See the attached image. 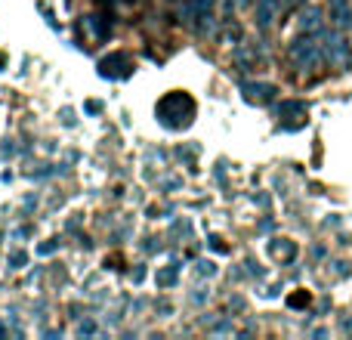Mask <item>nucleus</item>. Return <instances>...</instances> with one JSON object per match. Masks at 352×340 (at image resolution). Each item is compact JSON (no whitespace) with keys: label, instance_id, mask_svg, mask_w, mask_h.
I'll use <instances>...</instances> for the list:
<instances>
[{"label":"nucleus","instance_id":"6","mask_svg":"<svg viewBox=\"0 0 352 340\" xmlns=\"http://www.w3.org/2000/svg\"><path fill=\"white\" fill-rule=\"evenodd\" d=\"M241 93L250 103H269L275 96V87L272 84H241Z\"/></svg>","mask_w":352,"mask_h":340},{"label":"nucleus","instance_id":"9","mask_svg":"<svg viewBox=\"0 0 352 340\" xmlns=\"http://www.w3.org/2000/svg\"><path fill=\"white\" fill-rule=\"evenodd\" d=\"M281 115H306V103H281Z\"/></svg>","mask_w":352,"mask_h":340},{"label":"nucleus","instance_id":"12","mask_svg":"<svg viewBox=\"0 0 352 340\" xmlns=\"http://www.w3.org/2000/svg\"><path fill=\"white\" fill-rule=\"evenodd\" d=\"M285 6H297V3H303V0H281Z\"/></svg>","mask_w":352,"mask_h":340},{"label":"nucleus","instance_id":"3","mask_svg":"<svg viewBox=\"0 0 352 340\" xmlns=\"http://www.w3.org/2000/svg\"><path fill=\"white\" fill-rule=\"evenodd\" d=\"M318 43H322V56H324V62H331V65L346 68L349 62H352V47L346 43V37L340 34V28H334V31H322Z\"/></svg>","mask_w":352,"mask_h":340},{"label":"nucleus","instance_id":"5","mask_svg":"<svg viewBox=\"0 0 352 340\" xmlns=\"http://www.w3.org/2000/svg\"><path fill=\"white\" fill-rule=\"evenodd\" d=\"M278 16V0H256V25L269 28Z\"/></svg>","mask_w":352,"mask_h":340},{"label":"nucleus","instance_id":"11","mask_svg":"<svg viewBox=\"0 0 352 340\" xmlns=\"http://www.w3.org/2000/svg\"><path fill=\"white\" fill-rule=\"evenodd\" d=\"M244 3H248V0H229V10L232 6H244Z\"/></svg>","mask_w":352,"mask_h":340},{"label":"nucleus","instance_id":"8","mask_svg":"<svg viewBox=\"0 0 352 340\" xmlns=\"http://www.w3.org/2000/svg\"><path fill=\"white\" fill-rule=\"evenodd\" d=\"M272 254L281 257V260H294V254H297V244L287 242V238H278V242H272Z\"/></svg>","mask_w":352,"mask_h":340},{"label":"nucleus","instance_id":"7","mask_svg":"<svg viewBox=\"0 0 352 340\" xmlns=\"http://www.w3.org/2000/svg\"><path fill=\"white\" fill-rule=\"evenodd\" d=\"M300 28H303L306 34H316V31L322 28V10H318V6H306V10L300 12Z\"/></svg>","mask_w":352,"mask_h":340},{"label":"nucleus","instance_id":"1","mask_svg":"<svg viewBox=\"0 0 352 340\" xmlns=\"http://www.w3.org/2000/svg\"><path fill=\"white\" fill-rule=\"evenodd\" d=\"M158 118H161V124H164V127H170V130L188 127V124H192V118H195L192 96H188V93H179V90L167 93V96L158 103Z\"/></svg>","mask_w":352,"mask_h":340},{"label":"nucleus","instance_id":"2","mask_svg":"<svg viewBox=\"0 0 352 340\" xmlns=\"http://www.w3.org/2000/svg\"><path fill=\"white\" fill-rule=\"evenodd\" d=\"M287 53H291V62L300 68V72H316V68L324 62L322 43H318L312 34H306V31L297 37V41H291V50H287Z\"/></svg>","mask_w":352,"mask_h":340},{"label":"nucleus","instance_id":"10","mask_svg":"<svg viewBox=\"0 0 352 340\" xmlns=\"http://www.w3.org/2000/svg\"><path fill=\"white\" fill-rule=\"evenodd\" d=\"M303 304H309V294H294L291 297V306H303Z\"/></svg>","mask_w":352,"mask_h":340},{"label":"nucleus","instance_id":"4","mask_svg":"<svg viewBox=\"0 0 352 340\" xmlns=\"http://www.w3.org/2000/svg\"><path fill=\"white\" fill-rule=\"evenodd\" d=\"M331 22H334V28H352L349 0H331Z\"/></svg>","mask_w":352,"mask_h":340}]
</instances>
